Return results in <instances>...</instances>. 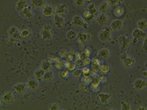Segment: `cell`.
I'll use <instances>...</instances> for the list:
<instances>
[{"label":"cell","mask_w":147,"mask_h":110,"mask_svg":"<svg viewBox=\"0 0 147 110\" xmlns=\"http://www.w3.org/2000/svg\"><path fill=\"white\" fill-rule=\"evenodd\" d=\"M40 13L45 19H51L56 15V7L52 4L47 3L40 10Z\"/></svg>","instance_id":"cell-1"},{"label":"cell","mask_w":147,"mask_h":110,"mask_svg":"<svg viewBox=\"0 0 147 110\" xmlns=\"http://www.w3.org/2000/svg\"><path fill=\"white\" fill-rule=\"evenodd\" d=\"M112 31L110 27H105L102 29L98 34L100 41L103 43L110 42L112 40Z\"/></svg>","instance_id":"cell-2"},{"label":"cell","mask_w":147,"mask_h":110,"mask_svg":"<svg viewBox=\"0 0 147 110\" xmlns=\"http://www.w3.org/2000/svg\"><path fill=\"white\" fill-rule=\"evenodd\" d=\"M39 35L40 38L45 40H52L53 37L52 26L48 24H45L39 31Z\"/></svg>","instance_id":"cell-3"},{"label":"cell","mask_w":147,"mask_h":110,"mask_svg":"<svg viewBox=\"0 0 147 110\" xmlns=\"http://www.w3.org/2000/svg\"><path fill=\"white\" fill-rule=\"evenodd\" d=\"M15 101V97L13 92L5 91L1 95V103L6 105H11L13 104Z\"/></svg>","instance_id":"cell-4"},{"label":"cell","mask_w":147,"mask_h":110,"mask_svg":"<svg viewBox=\"0 0 147 110\" xmlns=\"http://www.w3.org/2000/svg\"><path fill=\"white\" fill-rule=\"evenodd\" d=\"M121 62L123 67L129 69L132 67L136 63V58L131 55H125L121 58Z\"/></svg>","instance_id":"cell-5"},{"label":"cell","mask_w":147,"mask_h":110,"mask_svg":"<svg viewBox=\"0 0 147 110\" xmlns=\"http://www.w3.org/2000/svg\"><path fill=\"white\" fill-rule=\"evenodd\" d=\"M132 87L135 91L142 92L147 89V81L143 78H137L133 82Z\"/></svg>","instance_id":"cell-6"},{"label":"cell","mask_w":147,"mask_h":110,"mask_svg":"<svg viewBox=\"0 0 147 110\" xmlns=\"http://www.w3.org/2000/svg\"><path fill=\"white\" fill-rule=\"evenodd\" d=\"M132 43V40L127 35L121 34L118 38V43L121 49L126 50L128 49Z\"/></svg>","instance_id":"cell-7"},{"label":"cell","mask_w":147,"mask_h":110,"mask_svg":"<svg viewBox=\"0 0 147 110\" xmlns=\"http://www.w3.org/2000/svg\"><path fill=\"white\" fill-rule=\"evenodd\" d=\"M71 24L74 28H82L88 25L84 20L83 18L81 16L76 15L72 18L70 22Z\"/></svg>","instance_id":"cell-8"},{"label":"cell","mask_w":147,"mask_h":110,"mask_svg":"<svg viewBox=\"0 0 147 110\" xmlns=\"http://www.w3.org/2000/svg\"><path fill=\"white\" fill-rule=\"evenodd\" d=\"M28 89L26 83L23 82H18L14 85L13 87V90L14 92L20 95L25 94L27 92Z\"/></svg>","instance_id":"cell-9"},{"label":"cell","mask_w":147,"mask_h":110,"mask_svg":"<svg viewBox=\"0 0 147 110\" xmlns=\"http://www.w3.org/2000/svg\"><path fill=\"white\" fill-rule=\"evenodd\" d=\"M33 9V8L32 6L30 5L24 9L18 12V14L20 18L24 19H32L34 16V12Z\"/></svg>","instance_id":"cell-10"},{"label":"cell","mask_w":147,"mask_h":110,"mask_svg":"<svg viewBox=\"0 0 147 110\" xmlns=\"http://www.w3.org/2000/svg\"><path fill=\"white\" fill-rule=\"evenodd\" d=\"M132 36L133 39L134 43L136 44L139 40L146 37L147 34L145 31H142L138 28H136L134 29L132 31Z\"/></svg>","instance_id":"cell-11"},{"label":"cell","mask_w":147,"mask_h":110,"mask_svg":"<svg viewBox=\"0 0 147 110\" xmlns=\"http://www.w3.org/2000/svg\"><path fill=\"white\" fill-rule=\"evenodd\" d=\"M20 30L17 26L13 25L10 26L7 31L8 37L20 40L21 38L20 36Z\"/></svg>","instance_id":"cell-12"},{"label":"cell","mask_w":147,"mask_h":110,"mask_svg":"<svg viewBox=\"0 0 147 110\" xmlns=\"http://www.w3.org/2000/svg\"><path fill=\"white\" fill-rule=\"evenodd\" d=\"M39 82L34 77H31L28 79L26 84L28 90L34 91L39 88L40 86Z\"/></svg>","instance_id":"cell-13"},{"label":"cell","mask_w":147,"mask_h":110,"mask_svg":"<svg viewBox=\"0 0 147 110\" xmlns=\"http://www.w3.org/2000/svg\"><path fill=\"white\" fill-rule=\"evenodd\" d=\"M97 24L101 26H105L108 24L109 18L107 14L100 13L96 18Z\"/></svg>","instance_id":"cell-14"},{"label":"cell","mask_w":147,"mask_h":110,"mask_svg":"<svg viewBox=\"0 0 147 110\" xmlns=\"http://www.w3.org/2000/svg\"><path fill=\"white\" fill-rule=\"evenodd\" d=\"M69 13V7L66 3L59 4L56 6V14L64 16Z\"/></svg>","instance_id":"cell-15"},{"label":"cell","mask_w":147,"mask_h":110,"mask_svg":"<svg viewBox=\"0 0 147 110\" xmlns=\"http://www.w3.org/2000/svg\"><path fill=\"white\" fill-rule=\"evenodd\" d=\"M52 21L55 27L58 28H61L63 27L65 24V19L64 16L56 14L52 18Z\"/></svg>","instance_id":"cell-16"},{"label":"cell","mask_w":147,"mask_h":110,"mask_svg":"<svg viewBox=\"0 0 147 110\" xmlns=\"http://www.w3.org/2000/svg\"><path fill=\"white\" fill-rule=\"evenodd\" d=\"M124 23L121 20L115 19L113 20L110 23V27L112 31L117 32L122 29Z\"/></svg>","instance_id":"cell-17"},{"label":"cell","mask_w":147,"mask_h":110,"mask_svg":"<svg viewBox=\"0 0 147 110\" xmlns=\"http://www.w3.org/2000/svg\"><path fill=\"white\" fill-rule=\"evenodd\" d=\"M30 4L34 9L40 10L47 4V0H30Z\"/></svg>","instance_id":"cell-18"},{"label":"cell","mask_w":147,"mask_h":110,"mask_svg":"<svg viewBox=\"0 0 147 110\" xmlns=\"http://www.w3.org/2000/svg\"><path fill=\"white\" fill-rule=\"evenodd\" d=\"M92 35L87 32L80 31L78 33L77 38L79 42L80 43H86L91 40Z\"/></svg>","instance_id":"cell-19"},{"label":"cell","mask_w":147,"mask_h":110,"mask_svg":"<svg viewBox=\"0 0 147 110\" xmlns=\"http://www.w3.org/2000/svg\"><path fill=\"white\" fill-rule=\"evenodd\" d=\"M95 16L90 14L86 9V8L83 10V18L88 25L92 24L96 20Z\"/></svg>","instance_id":"cell-20"},{"label":"cell","mask_w":147,"mask_h":110,"mask_svg":"<svg viewBox=\"0 0 147 110\" xmlns=\"http://www.w3.org/2000/svg\"><path fill=\"white\" fill-rule=\"evenodd\" d=\"M27 0H17L15 3V8L18 12L22 11L30 5Z\"/></svg>","instance_id":"cell-21"},{"label":"cell","mask_w":147,"mask_h":110,"mask_svg":"<svg viewBox=\"0 0 147 110\" xmlns=\"http://www.w3.org/2000/svg\"><path fill=\"white\" fill-rule=\"evenodd\" d=\"M110 55L109 49L107 48H101L98 51L97 56L98 58L101 60H106L109 58Z\"/></svg>","instance_id":"cell-22"},{"label":"cell","mask_w":147,"mask_h":110,"mask_svg":"<svg viewBox=\"0 0 147 110\" xmlns=\"http://www.w3.org/2000/svg\"><path fill=\"white\" fill-rule=\"evenodd\" d=\"M98 97L101 103L105 105L110 101L111 98V95L107 93L101 92L98 94Z\"/></svg>","instance_id":"cell-23"},{"label":"cell","mask_w":147,"mask_h":110,"mask_svg":"<svg viewBox=\"0 0 147 110\" xmlns=\"http://www.w3.org/2000/svg\"><path fill=\"white\" fill-rule=\"evenodd\" d=\"M39 67L46 72L52 71L53 69V66L49 61L45 60L42 61L40 63Z\"/></svg>","instance_id":"cell-24"},{"label":"cell","mask_w":147,"mask_h":110,"mask_svg":"<svg viewBox=\"0 0 147 110\" xmlns=\"http://www.w3.org/2000/svg\"><path fill=\"white\" fill-rule=\"evenodd\" d=\"M85 8L90 14L94 16H97L99 13V12L98 8L96 7L95 4L92 3H89Z\"/></svg>","instance_id":"cell-25"},{"label":"cell","mask_w":147,"mask_h":110,"mask_svg":"<svg viewBox=\"0 0 147 110\" xmlns=\"http://www.w3.org/2000/svg\"><path fill=\"white\" fill-rule=\"evenodd\" d=\"M32 32L29 28H23L20 30V36L21 38L27 39L32 36Z\"/></svg>","instance_id":"cell-26"},{"label":"cell","mask_w":147,"mask_h":110,"mask_svg":"<svg viewBox=\"0 0 147 110\" xmlns=\"http://www.w3.org/2000/svg\"><path fill=\"white\" fill-rule=\"evenodd\" d=\"M45 72L41 68H38L34 72V77L39 82L42 81L43 77L44 76Z\"/></svg>","instance_id":"cell-27"},{"label":"cell","mask_w":147,"mask_h":110,"mask_svg":"<svg viewBox=\"0 0 147 110\" xmlns=\"http://www.w3.org/2000/svg\"><path fill=\"white\" fill-rule=\"evenodd\" d=\"M110 7L108 3L105 1H104L99 4L98 8L100 13H106L109 10Z\"/></svg>","instance_id":"cell-28"},{"label":"cell","mask_w":147,"mask_h":110,"mask_svg":"<svg viewBox=\"0 0 147 110\" xmlns=\"http://www.w3.org/2000/svg\"><path fill=\"white\" fill-rule=\"evenodd\" d=\"M108 3L110 7L113 8L121 6L123 4L124 0H105Z\"/></svg>","instance_id":"cell-29"},{"label":"cell","mask_w":147,"mask_h":110,"mask_svg":"<svg viewBox=\"0 0 147 110\" xmlns=\"http://www.w3.org/2000/svg\"><path fill=\"white\" fill-rule=\"evenodd\" d=\"M54 73L52 71L46 72L43 77L42 81L45 82H51L54 79Z\"/></svg>","instance_id":"cell-30"},{"label":"cell","mask_w":147,"mask_h":110,"mask_svg":"<svg viewBox=\"0 0 147 110\" xmlns=\"http://www.w3.org/2000/svg\"><path fill=\"white\" fill-rule=\"evenodd\" d=\"M136 25L138 28L145 31L147 29V21L145 19H140L137 22Z\"/></svg>","instance_id":"cell-31"},{"label":"cell","mask_w":147,"mask_h":110,"mask_svg":"<svg viewBox=\"0 0 147 110\" xmlns=\"http://www.w3.org/2000/svg\"><path fill=\"white\" fill-rule=\"evenodd\" d=\"M78 34L73 30H69L67 31L66 34L67 39L69 41H73L77 38Z\"/></svg>","instance_id":"cell-32"},{"label":"cell","mask_w":147,"mask_h":110,"mask_svg":"<svg viewBox=\"0 0 147 110\" xmlns=\"http://www.w3.org/2000/svg\"><path fill=\"white\" fill-rule=\"evenodd\" d=\"M75 56V52L74 51L72 50L67 51L64 54V57L68 61H73Z\"/></svg>","instance_id":"cell-33"},{"label":"cell","mask_w":147,"mask_h":110,"mask_svg":"<svg viewBox=\"0 0 147 110\" xmlns=\"http://www.w3.org/2000/svg\"><path fill=\"white\" fill-rule=\"evenodd\" d=\"M64 66L69 72H73L76 69V65L72 61H67L64 63Z\"/></svg>","instance_id":"cell-34"},{"label":"cell","mask_w":147,"mask_h":110,"mask_svg":"<svg viewBox=\"0 0 147 110\" xmlns=\"http://www.w3.org/2000/svg\"><path fill=\"white\" fill-rule=\"evenodd\" d=\"M124 9L121 6L115 8L113 10L114 15L116 17L121 16L124 14Z\"/></svg>","instance_id":"cell-35"},{"label":"cell","mask_w":147,"mask_h":110,"mask_svg":"<svg viewBox=\"0 0 147 110\" xmlns=\"http://www.w3.org/2000/svg\"><path fill=\"white\" fill-rule=\"evenodd\" d=\"M111 70V67L107 64H103L100 66V71L104 74H107Z\"/></svg>","instance_id":"cell-36"},{"label":"cell","mask_w":147,"mask_h":110,"mask_svg":"<svg viewBox=\"0 0 147 110\" xmlns=\"http://www.w3.org/2000/svg\"><path fill=\"white\" fill-rule=\"evenodd\" d=\"M69 71L66 68H64L61 69L60 72L59 76L61 78L64 79L67 78L69 76Z\"/></svg>","instance_id":"cell-37"},{"label":"cell","mask_w":147,"mask_h":110,"mask_svg":"<svg viewBox=\"0 0 147 110\" xmlns=\"http://www.w3.org/2000/svg\"><path fill=\"white\" fill-rule=\"evenodd\" d=\"M73 3L76 7L80 8L84 7L86 3L84 0H74Z\"/></svg>","instance_id":"cell-38"},{"label":"cell","mask_w":147,"mask_h":110,"mask_svg":"<svg viewBox=\"0 0 147 110\" xmlns=\"http://www.w3.org/2000/svg\"><path fill=\"white\" fill-rule=\"evenodd\" d=\"M48 109L49 110H60L61 109V107L59 103L57 102H53L50 104Z\"/></svg>","instance_id":"cell-39"},{"label":"cell","mask_w":147,"mask_h":110,"mask_svg":"<svg viewBox=\"0 0 147 110\" xmlns=\"http://www.w3.org/2000/svg\"><path fill=\"white\" fill-rule=\"evenodd\" d=\"M82 74V70L81 69H75L72 73V76L74 78H78L81 77Z\"/></svg>","instance_id":"cell-40"},{"label":"cell","mask_w":147,"mask_h":110,"mask_svg":"<svg viewBox=\"0 0 147 110\" xmlns=\"http://www.w3.org/2000/svg\"><path fill=\"white\" fill-rule=\"evenodd\" d=\"M100 63H92L91 64V68L92 70L96 73L99 72L100 70Z\"/></svg>","instance_id":"cell-41"},{"label":"cell","mask_w":147,"mask_h":110,"mask_svg":"<svg viewBox=\"0 0 147 110\" xmlns=\"http://www.w3.org/2000/svg\"><path fill=\"white\" fill-rule=\"evenodd\" d=\"M100 81L99 80H98V78H94L93 80H92L91 84V86L93 89H97L99 86Z\"/></svg>","instance_id":"cell-42"},{"label":"cell","mask_w":147,"mask_h":110,"mask_svg":"<svg viewBox=\"0 0 147 110\" xmlns=\"http://www.w3.org/2000/svg\"><path fill=\"white\" fill-rule=\"evenodd\" d=\"M121 109L122 110H130L131 106L125 102L122 101L121 103Z\"/></svg>","instance_id":"cell-43"},{"label":"cell","mask_w":147,"mask_h":110,"mask_svg":"<svg viewBox=\"0 0 147 110\" xmlns=\"http://www.w3.org/2000/svg\"><path fill=\"white\" fill-rule=\"evenodd\" d=\"M141 49L143 52L147 53V37H145L143 40Z\"/></svg>","instance_id":"cell-44"},{"label":"cell","mask_w":147,"mask_h":110,"mask_svg":"<svg viewBox=\"0 0 147 110\" xmlns=\"http://www.w3.org/2000/svg\"><path fill=\"white\" fill-rule=\"evenodd\" d=\"M19 40H17V39L13 38H10L8 37L6 40L7 44L9 45H14L16 44L17 41Z\"/></svg>","instance_id":"cell-45"},{"label":"cell","mask_w":147,"mask_h":110,"mask_svg":"<svg viewBox=\"0 0 147 110\" xmlns=\"http://www.w3.org/2000/svg\"><path fill=\"white\" fill-rule=\"evenodd\" d=\"M64 65V63H63L62 61H58L56 63L55 67L57 69H62Z\"/></svg>","instance_id":"cell-46"},{"label":"cell","mask_w":147,"mask_h":110,"mask_svg":"<svg viewBox=\"0 0 147 110\" xmlns=\"http://www.w3.org/2000/svg\"><path fill=\"white\" fill-rule=\"evenodd\" d=\"M83 63L84 65H90V63L92 62V60L90 59L88 57H86L84 60Z\"/></svg>","instance_id":"cell-47"},{"label":"cell","mask_w":147,"mask_h":110,"mask_svg":"<svg viewBox=\"0 0 147 110\" xmlns=\"http://www.w3.org/2000/svg\"><path fill=\"white\" fill-rule=\"evenodd\" d=\"M136 110H146L147 107L144 105H140L137 106L136 108Z\"/></svg>","instance_id":"cell-48"},{"label":"cell","mask_w":147,"mask_h":110,"mask_svg":"<svg viewBox=\"0 0 147 110\" xmlns=\"http://www.w3.org/2000/svg\"><path fill=\"white\" fill-rule=\"evenodd\" d=\"M82 71V74H86V73H90V70L88 67H86L83 68Z\"/></svg>","instance_id":"cell-49"},{"label":"cell","mask_w":147,"mask_h":110,"mask_svg":"<svg viewBox=\"0 0 147 110\" xmlns=\"http://www.w3.org/2000/svg\"><path fill=\"white\" fill-rule=\"evenodd\" d=\"M84 53L86 57H88L90 55V51L88 49H85Z\"/></svg>","instance_id":"cell-50"},{"label":"cell","mask_w":147,"mask_h":110,"mask_svg":"<svg viewBox=\"0 0 147 110\" xmlns=\"http://www.w3.org/2000/svg\"><path fill=\"white\" fill-rule=\"evenodd\" d=\"M141 76L144 78L147 79V70L143 71L141 73Z\"/></svg>","instance_id":"cell-51"},{"label":"cell","mask_w":147,"mask_h":110,"mask_svg":"<svg viewBox=\"0 0 147 110\" xmlns=\"http://www.w3.org/2000/svg\"><path fill=\"white\" fill-rule=\"evenodd\" d=\"M92 63H100V61L99 59L97 58L93 59L92 60Z\"/></svg>","instance_id":"cell-52"},{"label":"cell","mask_w":147,"mask_h":110,"mask_svg":"<svg viewBox=\"0 0 147 110\" xmlns=\"http://www.w3.org/2000/svg\"><path fill=\"white\" fill-rule=\"evenodd\" d=\"M93 0H84L85 2L86 3H91L92 1Z\"/></svg>","instance_id":"cell-53"},{"label":"cell","mask_w":147,"mask_h":110,"mask_svg":"<svg viewBox=\"0 0 147 110\" xmlns=\"http://www.w3.org/2000/svg\"><path fill=\"white\" fill-rule=\"evenodd\" d=\"M144 66H145V67L147 69V61L145 62V64H144Z\"/></svg>","instance_id":"cell-54"},{"label":"cell","mask_w":147,"mask_h":110,"mask_svg":"<svg viewBox=\"0 0 147 110\" xmlns=\"http://www.w3.org/2000/svg\"><path fill=\"white\" fill-rule=\"evenodd\" d=\"M109 110H115V109H115V108H109Z\"/></svg>","instance_id":"cell-55"}]
</instances>
